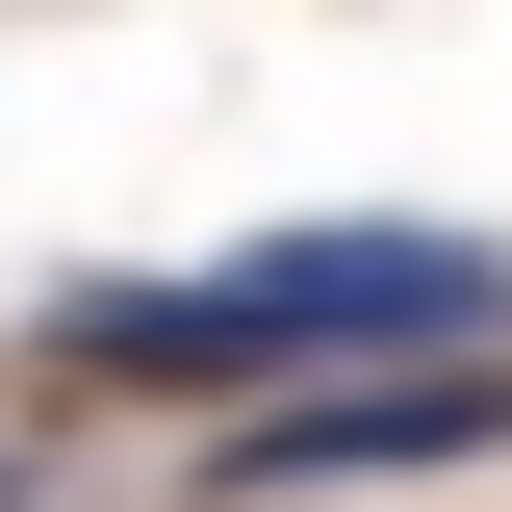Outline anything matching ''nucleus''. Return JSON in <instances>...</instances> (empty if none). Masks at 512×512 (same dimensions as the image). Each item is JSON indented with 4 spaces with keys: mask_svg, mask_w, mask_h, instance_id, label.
<instances>
[{
    "mask_svg": "<svg viewBox=\"0 0 512 512\" xmlns=\"http://www.w3.org/2000/svg\"><path fill=\"white\" fill-rule=\"evenodd\" d=\"M26 359L77 410H282V384L359 359H512V231H436V205H333V231H231V256H103L52 282Z\"/></svg>",
    "mask_w": 512,
    "mask_h": 512,
    "instance_id": "1",
    "label": "nucleus"
},
{
    "mask_svg": "<svg viewBox=\"0 0 512 512\" xmlns=\"http://www.w3.org/2000/svg\"><path fill=\"white\" fill-rule=\"evenodd\" d=\"M461 461H512V359H359V384H282V410L205 436V487H231V512H308V487H461Z\"/></svg>",
    "mask_w": 512,
    "mask_h": 512,
    "instance_id": "2",
    "label": "nucleus"
}]
</instances>
